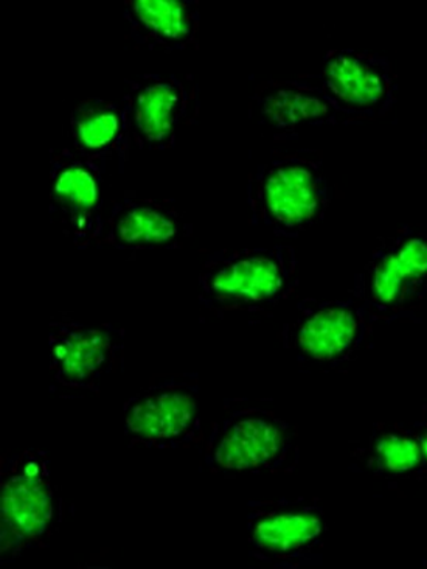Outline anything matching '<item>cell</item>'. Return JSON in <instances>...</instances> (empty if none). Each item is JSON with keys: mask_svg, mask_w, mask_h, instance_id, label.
Listing matches in <instances>:
<instances>
[{"mask_svg": "<svg viewBox=\"0 0 427 569\" xmlns=\"http://www.w3.org/2000/svg\"><path fill=\"white\" fill-rule=\"evenodd\" d=\"M62 521V501L45 451L27 448L0 463V555L3 562L44 548Z\"/></svg>", "mask_w": 427, "mask_h": 569, "instance_id": "4", "label": "cell"}, {"mask_svg": "<svg viewBox=\"0 0 427 569\" xmlns=\"http://www.w3.org/2000/svg\"><path fill=\"white\" fill-rule=\"evenodd\" d=\"M309 77L356 122L387 114L398 91L390 60L368 50H329L321 72Z\"/></svg>", "mask_w": 427, "mask_h": 569, "instance_id": "12", "label": "cell"}, {"mask_svg": "<svg viewBox=\"0 0 427 569\" xmlns=\"http://www.w3.org/2000/svg\"><path fill=\"white\" fill-rule=\"evenodd\" d=\"M421 565H423V568H427V548H426L425 556H423Z\"/></svg>", "mask_w": 427, "mask_h": 569, "instance_id": "20", "label": "cell"}, {"mask_svg": "<svg viewBox=\"0 0 427 569\" xmlns=\"http://www.w3.org/2000/svg\"><path fill=\"white\" fill-rule=\"evenodd\" d=\"M122 18L132 44L151 52H185L200 39L197 0H126Z\"/></svg>", "mask_w": 427, "mask_h": 569, "instance_id": "16", "label": "cell"}, {"mask_svg": "<svg viewBox=\"0 0 427 569\" xmlns=\"http://www.w3.org/2000/svg\"><path fill=\"white\" fill-rule=\"evenodd\" d=\"M106 174L69 147L50 151V221L78 249L99 248L109 208Z\"/></svg>", "mask_w": 427, "mask_h": 569, "instance_id": "9", "label": "cell"}, {"mask_svg": "<svg viewBox=\"0 0 427 569\" xmlns=\"http://www.w3.org/2000/svg\"><path fill=\"white\" fill-rule=\"evenodd\" d=\"M189 233L184 216L173 201L124 193L109 204L99 248L122 252L176 248Z\"/></svg>", "mask_w": 427, "mask_h": 569, "instance_id": "13", "label": "cell"}, {"mask_svg": "<svg viewBox=\"0 0 427 569\" xmlns=\"http://www.w3.org/2000/svg\"><path fill=\"white\" fill-rule=\"evenodd\" d=\"M104 171L123 170L131 139L122 101L88 97L70 111L68 146Z\"/></svg>", "mask_w": 427, "mask_h": 569, "instance_id": "15", "label": "cell"}, {"mask_svg": "<svg viewBox=\"0 0 427 569\" xmlns=\"http://www.w3.org/2000/svg\"><path fill=\"white\" fill-rule=\"evenodd\" d=\"M248 109L256 123L278 132L322 124L357 123L309 76L256 86Z\"/></svg>", "mask_w": 427, "mask_h": 569, "instance_id": "14", "label": "cell"}, {"mask_svg": "<svg viewBox=\"0 0 427 569\" xmlns=\"http://www.w3.org/2000/svg\"><path fill=\"white\" fill-rule=\"evenodd\" d=\"M49 369L68 392H92L123 360L124 331L111 322L61 316L49 322Z\"/></svg>", "mask_w": 427, "mask_h": 569, "instance_id": "11", "label": "cell"}, {"mask_svg": "<svg viewBox=\"0 0 427 569\" xmlns=\"http://www.w3.org/2000/svg\"><path fill=\"white\" fill-rule=\"evenodd\" d=\"M411 428H414L419 446H421L423 458H425V473H427V405L423 408L421 416H419L417 422L411 425Z\"/></svg>", "mask_w": 427, "mask_h": 569, "instance_id": "18", "label": "cell"}, {"mask_svg": "<svg viewBox=\"0 0 427 569\" xmlns=\"http://www.w3.org/2000/svg\"><path fill=\"white\" fill-rule=\"evenodd\" d=\"M352 296L378 322L403 318L427 296V229L406 228L380 237L353 279Z\"/></svg>", "mask_w": 427, "mask_h": 569, "instance_id": "5", "label": "cell"}, {"mask_svg": "<svg viewBox=\"0 0 427 569\" xmlns=\"http://www.w3.org/2000/svg\"><path fill=\"white\" fill-rule=\"evenodd\" d=\"M122 107L131 146L140 151H165L192 123L200 109L193 78L176 73H143L126 81Z\"/></svg>", "mask_w": 427, "mask_h": 569, "instance_id": "10", "label": "cell"}, {"mask_svg": "<svg viewBox=\"0 0 427 569\" xmlns=\"http://www.w3.org/2000/svg\"><path fill=\"white\" fill-rule=\"evenodd\" d=\"M298 284L289 244L221 249L202 263L197 302L210 313H258L285 302Z\"/></svg>", "mask_w": 427, "mask_h": 569, "instance_id": "1", "label": "cell"}, {"mask_svg": "<svg viewBox=\"0 0 427 569\" xmlns=\"http://www.w3.org/2000/svg\"><path fill=\"white\" fill-rule=\"evenodd\" d=\"M328 532L325 510L305 497L254 500L247 505L248 555L274 568H302L322 562Z\"/></svg>", "mask_w": 427, "mask_h": 569, "instance_id": "8", "label": "cell"}, {"mask_svg": "<svg viewBox=\"0 0 427 569\" xmlns=\"http://www.w3.org/2000/svg\"><path fill=\"white\" fill-rule=\"evenodd\" d=\"M123 435L131 446L177 450L202 438V389L192 373L154 378L123 405Z\"/></svg>", "mask_w": 427, "mask_h": 569, "instance_id": "6", "label": "cell"}, {"mask_svg": "<svg viewBox=\"0 0 427 569\" xmlns=\"http://www.w3.org/2000/svg\"><path fill=\"white\" fill-rule=\"evenodd\" d=\"M332 186L314 151H277L248 174L252 224L277 237H298L324 220Z\"/></svg>", "mask_w": 427, "mask_h": 569, "instance_id": "2", "label": "cell"}, {"mask_svg": "<svg viewBox=\"0 0 427 569\" xmlns=\"http://www.w3.org/2000/svg\"><path fill=\"white\" fill-rule=\"evenodd\" d=\"M357 461L373 477L401 478L425 473V458L411 425L376 423Z\"/></svg>", "mask_w": 427, "mask_h": 569, "instance_id": "17", "label": "cell"}, {"mask_svg": "<svg viewBox=\"0 0 427 569\" xmlns=\"http://www.w3.org/2000/svg\"><path fill=\"white\" fill-rule=\"evenodd\" d=\"M375 318L353 296L344 299H302L283 323L279 341L298 361L337 368L355 360L367 346Z\"/></svg>", "mask_w": 427, "mask_h": 569, "instance_id": "7", "label": "cell"}, {"mask_svg": "<svg viewBox=\"0 0 427 569\" xmlns=\"http://www.w3.org/2000/svg\"><path fill=\"white\" fill-rule=\"evenodd\" d=\"M298 459L293 425L274 409L233 400L213 422L202 447V463L213 475L279 473Z\"/></svg>", "mask_w": 427, "mask_h": 569, "instance_id": "3", "label": "cell"}, {"mask_svg": "<svg viewBox=\"0 0 427 569\" xmlns=\"http://www.w3.org/2000/svg\"><path fill=\"white\" fill-rule=\"evenodd\" d=\"M423 162H425L423 171H425L427 178V130L425 131V134H423Z\"/></svg>", "mask_w": 427, "mask_h": 569, "instance_id": "19", "label": "cell"}]
</instances>
